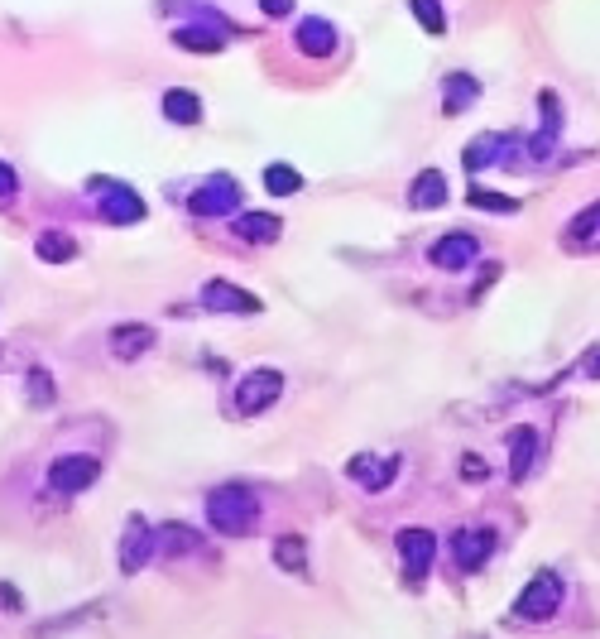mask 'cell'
Listing matches in <instances>:
<instances>
[{"mask_svg":"<svg viewBox=\"0 0 600 639\" xmlns=\"http://www.w3.org/2000/svg\"><path fill=\"white\" fill-rule=\"evenodd\" d=\"M413 207H442V202H447V178H442V173L437 169H428V173H418V178H413Z\"/></svg>","mask_w":600,"mask_h":639,"instance_id":"cell-16","label":"cell"},{"mask_svg":"<svg viewBox=\"0 0 600 639\" xmlns=\"http://www.w3.org/2000/svg\"><path fill=\"white\" fill-rule=\"evenodd\" d=\"M264 10H269V15H284V10H288V0H264Z\"/></svg>","mask_w":600,"mask_h":639,"instance_id":"cell-34","label":"cell"},{"mask_svg":"<svg viewBox=\"0 0 600 639\" xmlns=\"http://www.w3.org/2000/svg\"><path fill=\"white\" fill-rule=\"evenodd\" d=\"M428 255H432V265H437V270H466V265L480 255V246H476V236L456 231V236H442Z\"/></svg>","mask_w":600,"mask_h":639,"instance_id":"cell-9","label":"cell"},{"mask_svg":"<svg viewBox=\"0 0 600 639\" xmlns=\"http://www.w3.org/2000/svg\"><path fill=\"white\" fill-rule=\"evenodd\" d=\"M490 548H495V534H490V529H456L452 534V553H456V567H461V572H476V567L490 558Z\"/></svg>","mask_w":600,"mask_h":639,"instance_id":"cell-7","label":"cell"},{"mask_svg":"<svg viewBox=\"0 0 600 639\" xmlns=\"http://www.w3.org/2000/svg\"><path fill=\"white\" fill-rule=\"evenodd\" d=\"M202 303H207L212 313H260V298L236 289V284H226V279H212V284L202 289Z\"/></svg>","mask_w":600,"mask_h":639,"instance_id":"cell-8","label":"cell"},{"mask_svg":"<svg viewBox=\"0 0 600 639\" xmlns=\"http://www.w3.org/2000/svg\"><path fill=\"white\" fill-rule=\"evenodd\" d=\"M274 563L284 567V572H293V577H303L308 572V543L298 539V534H279L274 539Z\"/></svg>","mask_w":600,"mask_h":639,"instance_id":"cell-15","label":"cell"},{"mask_svg":"<svg viewBox=\"0 0 600 639\" xmlns=\"http://www.w3.org/2000/svg\"><path fill=\"white\" fill-rule=\"evenodd\" d=\"M77 246H72V236H58V231H44L39 236V260H53V265H68Z\"/></svg>","mask_w":600,"mask_h":639,"instance_id":"cell-18","label":"cell"},{"mask_svg":"<svg viewBox=\"0 0 600 639\" xmlns=\"http://www.w3.org/2000/svg\"><path fill=\"white\" fill-rule=\"evenodd\" d=\"M164 111H168V121H178V125H197V121H202V101L192 97V92H168Z\"/></svg>","mask_w":600,"mask_h":639,"instance_id":"cell-17","label":"cell"},{"mask_svg":"<svg viewBox=\"0 0 600 639\" xmlns=\"http://www.w3.org/2000/svg\"><path fill=\"white\" fill-rule=\"evenodd\" d=\"M29 385H34V404H48V399H53V385H48L44 370H34V375H29Z\"/></svg>","mask_w":600,"mask_h":639,"instance_id":"cell-29","label":"cell"},{"mask_svg":"<svg viewBox=\"0 0 600 639\" xmlns=\"http://www.w3.org/2000/svg\"><path fill=\"white\" fill-rule=\"evenodd\" d=\"M154 548H159V543H154V529L135 515L130 524H125V539H120V572H125V577H135V572L154 558Z\"/></svg>","mask_w":600,"mask_h":639,"instance_id":"cell-6","label":"cell"},{"mask_svg":"<svg viewBox=\"0 0 600 639\" xmlns=\"http://www.w3.org/2000/svg\"><path fill=\"white\" fill-rule=\"evenodd\" d=\"M476 82H471V77L466 73H456L452 82H447V116H456V111H466V106H471V101H476Z\"/></svg>","mask_w":600,"mask_h":639,"instance_id":"cell-20","label":"cell"},{"mask_svg":"<svg viewBox=\"0 0 600 639\" xmlns=\"http://www.w3.org/2000/svg\"><path fill=\"white\" fill-rule=\"evenodd\" d=\"M581 375H591V380H600V346H591V356L581 361Z\"/></svg>","mask_w":600,"mask_h":639,"instance_id":"cell-32","label":"cell"},{"mask_svg":"<svg viewBox=\"0 0 600 639\" xmlns=\"http://www.w3.org/2000/svg\"><path fill=\"white\" fill-rule=\"evenodd\" d=\"M495 149H504L500 135H480L476 145L466 149V169H480V164H490V159H495Z\"/></svg>","mask_w":600,"mask_h":639,"instance_id":"cell-24","label":"cell"},{"mask_svg":"<svg viewBox=\"0 0 600 639\" xmlns=\"http://www.w3.org/2000/svg\"><path fill=\"white\" fill-rule=\"evenodd\" d=\"M432 553H437V539H432L428 529H404L399 534V558H404V572L413 587L432 572Z\"/></svg>","mask_w":600,"mask_h":639,"instance_id":"cell-5","label":"cell"},{"mask_svg":"<svg viewBox=\"0 0 600 639\" xmlns=\"http://www.w3.org/2000/svg\"><path fill=\"white\" fill-rule=\"evenodd\" d=\"M413 15L423 20V29H428V34H442V29H447V20H442V5H437V0H413Z\"/></svg>","mask_w":600,"mask_h":639,"instance_id":"cell-25","label":"cell"},{"mask_svg":"<svg viewBox=\"0 0 600 639\" xmlns=\"http://www.w3.org/2000/svg\"><path fill=\"white\" fill-rule=\"evenodd\" d=\"M298 39H303V49H308V53H332V29L322 25V20L298 25Z\"/></svg>","mask_w":600,"mask_h":639,"instance_id":"cell-23","label":"cell"},{"mask_svg":"<svg viewBox=\"0 0 600 639\" xmlns=\"http://www.w3.org/2000/svg\"><path fill=\"white\" fill-rule=\"evenodd\" d=\"M509 476L514 481H528V471H533V462H538V433L533 428H519L514 438H509Z\"/></svg>","mask_w":600,"mask_h":639,"instance_id":"cell-13","label":"cell"},{"mask_svg":"<svg viewBox=\"0 0 600 639\" xmlns=\"http://www.w3.org/2000/svg\"><path fill=\"white\" fill-rule=\"evenodd\" d=\"M236 202H240L236 183H231V178H212L202 193L192 197V212H197V217H216V212H231Z\"/></svg>","mask_w":600,"mask_h":639,"instance_id":"cell-12","label":"cell"},{"mask_svg":"<svg viewBox=\"0 0 600 639\" xmlns=\"http://www.w3.org/2000/svg\"><path fill=\"white\" fill-rule=\"evenodd\" d=\"M101 212H106V222L116 226H130L144 217V202L130 188H120V183H106V197H101Z\"/></svg>","mask_w":600,"mask_h":639,"instance_id":"cell-10","label":"cell"},{"mask_svg":"<svg viewBox=\"0 0 600 639\" xmlns=\"http://www.w3.org/2000/svg\"><path fill=\"white\" fill-rule=\"evenodd\" d=\"M164 534L173 539V543H168L173 553H192V548H197V534H192V529H178V524H168Z\"/></svg>","mask_w":600,"mask_h":639,"instance_id":"cell-27","label":"cell"},{"mask_svg":"<svg viewBox=\"0 0 600 639\" xmlns=\"http://www.w3.org/2000/svg\"><path fill=\"white\" fill-rule=\"evenodd\" d=\"M236 231L245 241H274V236H279V217H260V212H255V217H240Z\"/></svg>","mask_w":600,"mask_h":639,"instance_id":"cell-21","label":"cell"},{"mask_svg":"<svg viewBox=\"0 0 600 639\" xmlns=\"http://www.w3.org/2000/svg\"><path fill=\"white\" fill-rule=\"evenodd\" d=\"M96 476H101V462H96L92 452H72V457H58L53 467H48V486L58 495H77L96 486Z\"/></svg>","mask_w":600,"mask_h":639,"instance_id":"cell-3","label":"cell"},{"mask_svg":"<svg viewBox=\"0 0 600 639\" xmlns=\"http://www.w3.org/2000/svg\"><path fill=\"white\" fill-rule=\"evenodd\" d=\"M178 44H188V49H221V39H212V34H202V29H183V34H178Z\"/></svg>","mask_w":600,"mask_h":639,"instance_id":"cell-28","label":"cell"},{"mask_svg":"<svg viewBox=\"0 0 600 639\" xmlns=\"http://www.w3.org/2000/svg\"><path fill=\"white\" fill-rule=\"evenodd\" d=\"M346 471H351V481H360L365 491H384V486L399 476V462H394V457H356Z\"/></svg>","mask_w":600,"mask_h":639,"instance_id":"cell-11","label":"cell"},{"mask_svg":"<svg viewBox=\"0 0 600 639\" xmlns=\"http://www.w3.org/2000/svg\"><path fill=\"white\" fill-rule=\"evenodd\" d=\"M0 197H15V173L0 164Z\"/></svg>","mask_w":600,"mask_h":639,"instance_id":"cell-33","label":"cell"},{"mask_svg":"<svg viewBox=\"0 0 600 639\" xmlns=\"http://www.w3.org/2000/svg\"><path fill=\"white\" fill-rule=\"evenodd\" d=\"M264 188H269V193H279V197H293L298 188H303V178L288 169V164H269V169H264Z\"/></svg>","mask_w":600,"mask_h":639,"instance_id":"cell-19","label":"cell"},{"mask_svg":"<svg viewBox=\"0 0 600 639\" xmlns=\"http://www.w3.org/2000/svg\"><path fill=\"white\" fill-rule=\"evenodd\" d=\"M562 596H567L562 577H557V572H538V577L519 591L514 615H519V620H552V615L562 611Z\"/></svg>","mask_w":600,"mask_h":639,"instance_id":"cell-2","label":"cell"},{"mask_svg":"<svg viewBox=\"0 0 600 639\" xmlns=\"http://www.w3.org/2000/svg\"><path fill=\"white\" fill-rule=\"evenodd\" d=\"M207 519H212L216 534L226 539H245L255 524H260V500L250 486H216L207 495Z\"/></svg>","mask_w":600,"mask_h":639,"instance_id":"cell-1","label":"cell"},{"mask_svg":"<svg viewBox=\"0 0 600 639\" xmlns=\"http://www.w3.org/2000/svg\"><path fill=\"white\" fill-rule=\"evenodd\" d=\"M461 476H466V481H480V476H485L480 457H461Z\"/></svg>","mask_w":600,"mask_h":639,"instance_id":"cell-31","label":"cell"},{"mask_svg":"<svg viewBox=\"0 0 600 639\" xmlns=\"http://www.w3.org/2000/svg\"><path fill=\"white\" fill-rule=\"evenodd\" d=\"M596 231H600V197L586 207V212H576L572 222H567V236H572V241H591Z\"/></svg>","mask_w":600,"mask_h":639,"instance_id":"cell-22","label":"cell"},{"mask_svg":"<svg viewBox=\"0 0 600 639\" xmlns=\"http://www.w3.org/2000/svg\"><path fill=\"white\" fill-rule=\"evenodd\" d=\"M279 394H284V375H279V370H250L236 390V409L245 418H255V414H264Z\"/></svg>","mask_w":600,"mask_h":639,"instance_id":"cell-4","label":"cell"},{"mask_svg":"<svg viewBox=\"0 0 600 639\" xmlns=\"http://www.w3.org/2000/svg\"><path fill=\"white\" fill-rule=\"evenodd\" d=\"M0 606H5V611H10V615H20V611H24L20 591H15V587H5V582H0Z\"/></svg>","mask_w":600,"mask_h":639,"instance_id":"cell-30","label":"cell"},{"mask_svg":"<svg viewBox=\"0 0 600 639\" xmlns=\"http://www.w3.org/2000/svg\"><path fill=\"white\" fill-rule=\"evenodd\" d=\"M471 207H480V212H514L519 202H514V197H495V193H485V188H471Z\"/></svg>","mask_w":600,"mask_h":639,"instance_id":"cell-26","label":"cell"},{"mask_svg":"<svg viewBox=\"0 0 600 639\" xmlns=\"http://www.w3.org/2000/svg\"><path fill=\"white\" fill-rule=\"evenodd\" d=\"M111 346H116L120 361H135L140 351H149V346H154V332H149V327H140V322H125V327H116V332H111Z\"/></svg>","mask_w":600,"mask_h":639,"instance_id":"cell-14","label":"cell"}]
</instances>
